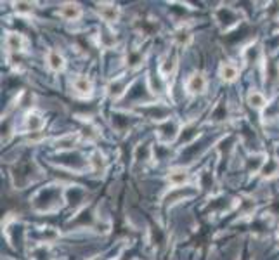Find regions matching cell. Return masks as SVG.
<instances>
[{
  "label": "cell",
  "instance_id": "6da1fadb",
  "mask_svg": "<svg viewBox=\"0 0 279 260\" xmlns=\"http://www.w3.org/2000/svg\"><path fill=\"white\" fill-rule=\"evenodd\" d=\"M59 16L66 21H76L82 18V7L76 2H64L59 9Z\"/></svg>",
  "mask_w": 279,
  "mask_h": 260
},
{
  "label": "cell",
  "instance_id": "7a4b0ae2",
  "mask_svg": "<svg viewBox=\"0 0 279 260\" xmlns=\"http://www.w3.org/2000/svg\"><path fill=\"white\" fill-rule=\"evenodd\" d=\"M97 12H99L101 18H103L104 21H108V23H115L116 19H118V16H120L118 7H116L115 4H109V2L99 4V6H97Z\"/></svg>",
  "mask_w": 279,
  "mask_h": 260
},
{
  "label": "cell",
  "instance_id": "3957f363",
  "mask_svg": "<svg viewBox=\"0 0 279 260\" xmlns=\"http://www.w3.org/2000/svg\"><path fill=\"white\" fill-rule=\"evenodd\" d=\"M185 89H188L189 94H203L205 89H206V80H205V76L200 75V73L193 75L191 78L188 80V83H185Z\"/></svg>",
  "mask_w": 279,
  "mask_h": 260
},
{
  "label": "cell",
  "instance_id": "277c9868",
  "mask_svg": "<svg viewBox=\"0 0 279 260\" xmlns=\"http://www.w3.org/2000/svg\"><path fill=\"white\" fill-rule=\"evenodd\" d=\"M24 36L21 33H16V31H11L6 36V47L9 52H21L24 49Z\"/></svg>",
  "mask_w": 279,
  "mask_h": 260
},
{
  "label": "cell",
  "instance_id": "5b68a950",
  "mask_svg": "<svg viewBox=\"0 0 279 260\" xmlns=\"http://www.w3.org/2000/svg\"><path fill=\"white\" fill-rule=\"evenodd\" d=\"M177 123L175 121H165L163 125L160 127V137H161V141H165V142H170V141H173L175 139V136H177Z\"/></svg>",
  "mask_w": 279,
  "mask_h": 260
},
{
  "label": "cell",
  "instance_id": "8992f818",
  "mask_svg": "<svg viewBox=\"0 0 279 260\" xmlns=\"http://www.w3.org/2000/svg\"><path fill=\"white\" fill-rule=\"evenodd\" d=\"M73 87L80 96H90L92 94V82L87 76H76L73 80Z\"/></svg>",
  "mask_w": 279,
  "mask_h": 260
},
{
  "label": "cell",
  "instance_id": "52a82bcc",
  "mask_svg": "<svg viewBox=\"0 0 279 260\" xmlns=\"http://www.w3.org/2000/svg\"><path fill=\"white\" fill-rule=\"evenodd\" d=\"M43 127V118L38 115L36 111H31L26 115V128L30 130L31 134L33 132H40Z\"/></svg>",
  "mask_w": 279,
  "mask_h": 260
},
{
  "label": "cell",
  "instance_id": "ba28073f",
  "mask_svg": "<svg viewBox=\"0 0 279 260\" xmlns=\"http://www.w3.org/2000/svg\"><path fill=\"white\" fill-rule=\"evenodd\" d=\"M47 64L52 71H61L64 68V58L58 51H49L47 52Z\"/></svg>",
  "mask_w": 279,
  "mask_h": 260
},
{
  "label": "cell",
  "instance_id": "9c48e42d",
  "mask_svg": "<svg viewBox=\"0 0 279 260\" xmlns=\"http://www.w3.org/2000/svg\"><path fill=\"white\" fill-rule=\"evenodd\" d=\"M188 179H189V174L184 168H172L168 172V182L173 186L184 184V182H188Z\"/></svg>",
  "mask_w": 279,
  "mask_h": 260
},
{
  "label": "cell",
  "instance_id": "30bf717a",
  "mask_svg": "<svg viewBox=\"0 0 279 260\" xmlns=\"http://www.w3.org/2000/svg\"><path fill=\"white\" fill-rule=\"evenodd\" d=\"M238 68L234 66V64L230 63H224L220 66V70H218V75H220L222 80H225V82H234V80L238 78Z\"/></svg>",
  "mask_w": 279,
  "mask_h": 260
},
{
  "label": "cell",
  "instance_id": "8fae6325",
  "mask_svg": "<svg viewBox=\"0 0 279 260\" xmlns=\"http://www.w3.org/2000/svg\"><path fill=\"white\" fill-rule=\"evenodd\" d=\"M175 68H177V56L175 54L167 56V59H165L160 66V73L163 76H170L173 71H175Z\"/></svg>",
  "mask_w": 279,
  "mask_h": 260
},
{
  "label": "cell",
  "instance_id": "7c38bea8",
  "mask_svg": "<svg viewBox=\"0 0 279 260\" xmlns=\"http://www.w3.org/2000/svg\"><path fill=\"white\" fill-rule=\"evenodd\" d=\"M248 104L252 108L255 109H262L267 104V99H265V96L262 94V92H258V91H252L248 94Z\"/></svg>",
  "mask_w": 279,
  "mask_h": 260
},
{
  "label": "cell",
  "instance_id": "4fadbf2b",
  "mask_svg": "<svg viewBox=\"0 0 279 260\" xmlns=\"http://www.w3.org/2000/svg\"><path fill=\"white\" fill-rule=\"evenodd\" d=\"M217 21L220 23V26H230L234 21H236V16L230 9H220L217 12Z\"/></svg>",
  "mask_w": 279,
  "mask_h": 260
},
{
  "label": "cell",
  "instance_id": "5bb4252c",
  "mask_svg": "<svg viewBox=\"0 0 279 260\" xmlns=\"http://www.w3.org/2000/svg\"><path fill=\"white\" fill-rule=\"evenodd\" d=\"M125 87H127V82H125L123 78H116V80H113V82L109 83L108 94L111 97H120L121 94H123Z\"/></svg>",
  "mask_w": 279,
  "mask_h": 260
},
{
  "label": "cell",
  "instance_id": "9a60e30c",
  "mask_svg": "<svg viewBox=\"0 0 279 260\" xmlns=\"http://www.w3.org/2000/svg\"><path fill=\"white\" fill-rule=\"evenodd\" d=\"M260 174H262V177H274L276 174H279V163L276 160H267V163L262 165V168H260Z\"/></svg>",
  "mask_w": 279,
  "mask_h": 260
},
{
  "label": "cell",
  "instance_id": "2e32d148",
  "mask_svg": "<svg viewBox=\"0 0 279 260\" xmlns=\"http://www.w3.org/2000/svg\"><path fill=\"white\" fill-rule=\"evenodd\" d=\"M175 40L179 46H189V42H191V33H189L188 30H184V28H180L175 33Z\"/></svg>",
  "mask_w": 279,
  "mask_h": 260
},
{
  "label": "cell",
  "instance_id": "e0dca14e",
  "mask_svg": "<svg viewBox=\"0 0 279 260\" xmlns=\"http://www.w3.org/2000/svg\"><path fill=\"white\" fill-rule=\"evenodd\" d=\"M75 142H76V136H66L56 142V146H58V148H63V149H68V148H73Z\"/></svg>",
  "mask_w": 279,
  "mask_h": 260
},
{
  "label": "cell",
  "instance_id": "ac0fdd59",
  "mask_svg": "<svg viewBox=\"0 0 279 260\" xmlns=\"http://www.w3.org/2000/svg\"><path fill=\"white\" fill-rule=\"evenodd\" d=\"M16 11H18V14H31V12H33V4L18 2L16 4Z\"/></svg>",
  "mask_w": 279,
  "mask_h": 260
},
{
  "label": "cell",
  "instance_id": "d6986e66",
  "mask_svg": "<svg viewBox=\"0 0 279 260\" xmlns=\"http://www.w3.org/2000/svg\"><path fill=\"white\" fill-rule=\"evenodd\" d=\"M141 154H143V160H148L149 158V146L148 144H144L143 148H137V151H135V156H137V160H139L141 158Z\"/></svg>",
  "mask_w": 279,
  "mask_h": 260
},
{
  "label": "cell",
  "instance_id": "ffe728a7",
  "mask_svg": "<svg viewBox=\"0 0 279 260\" xmlns=\"http://www.w3.org/2000/svg\"><path fill=\"white\" fill-rule=\"evenodd\" d=\"M258 165H262V156H255L252 158V161H250V170H257Z\"/></svg>",
  "mask_w": 279,
  "mask_h": 260
},
{
  "label": "cell",
  "instance_id": "44dd1931",
  "mask_svg": "<svg viewBox=\"0 0 279 260\" xmlns=\"http://www.w3.org/2000/svg\"><path fill=\"white\" fill-rule=\"evenodd\" d=\"M92 163H94L96 168H101V166H103V156H101V154H94V156H92Z\"/></svg>",
  "mask_w": 279,
  "mask_h": 260
},
{
  "label": "cell",
  "instance_id": "7402d4cb",
  "mask_svg": "<svg viewBox=\"0 0 279 260\" xmlns=\"http://www.w3.org/2000/svg\"><path fill=\"white\" fill-rule=\"evenodd\" d=\"M128 61H130L132 66H137V64L141 63V56L135 54V52H132V54H130V59H128Z\"/></svg>",
  "mask_w": 279,
  "mask_h": 260
}]
</instances>
